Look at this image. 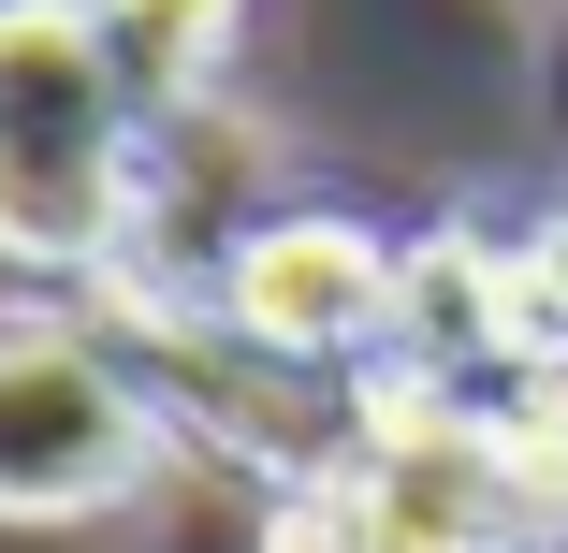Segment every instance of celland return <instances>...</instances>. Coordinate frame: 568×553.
Returning <instances> with one entry per match:
<instances>
[{"label": "cell", "instance_id": "obj_1", "mask_svg": "<svg viewBox=\"0 0 568 553\" xmlns=\"http://www.w3.org/2000/svg\"><path fill=\"white\" fill-rule=\"evenodd\" d=\"M118 44L73 0H0V248L88 263L118 234Z\"/></svg>", "mask_w": 568, "mask_h": 553}, {"label": "cell", "instance_id": "obj_2", "mask_svg": "<svg viewBox=\"0 0 568 553\" xmlns=\"http://www.w3.org/2000/svg\"><path fill=\"white\" fill-rule=\"evenodd\" d=\"M146 481V422L59 336H0V510H102Z\"/></svg>", "mask_w": 568, "mask_h": 553}, {"label": "cell", "instance_id": "obj_3", "mask_svg": "<svg viewBox=\"0 0 568 553\" xmlns=\"http://www.w3.org/2000/svg\"><path fill=\"white\" fill-rule=\"evenodd\" d=\"M234 320L263 350H351L394 320V263L365 234H335V218H292V234H263L234 263Z\"/></svg>", "mask_w": 568, "mask_h": 553}, {"label": "cell", "instance_id": "obj_4", "mask_svg": "<svg viewBox=\"0 0 568 553\" xmlns=\"http://www.w3.org/2000/svg\"><path fill=\"white\" fill-rule=\"evenodd\" d=\"M219 30H234V0H102V44H118L132 102H175V88H204Z\"/></svg>", "mask_w": 568, "mask_h": 553}, {"label": "cell", "instance_id": "obj_5", "mask_svg": "<svg viewBox=\"0 0 568 553\" xmlns=\"http://www.w3.org/2000/svg\"><path fill=\"white\" fill-rule=\"evenodd\" d=\"M525 291H539V320H568V234H539V248H525Z\"/></svg>", "mask_w": 568, "mask_h": 553}]
</instances>
